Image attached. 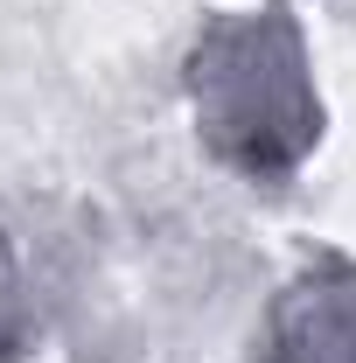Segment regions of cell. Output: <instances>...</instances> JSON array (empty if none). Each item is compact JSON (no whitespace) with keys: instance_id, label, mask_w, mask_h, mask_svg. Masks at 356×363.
I'll return each instance as SVG.
<instances>
[{"instance_id":"obj_1","label":"cell","mask_w":356,"mask_h":363,"mask_svg":"<svg viewBox=\"0 0 356 363\" xmlns=\"http://www.w3.org/2000/svg\"><path fill=\"white\" fill-rule=\"evenodd\" d=\"M189 112L196 140L245 182H287L321 140L308 35L287 0L223 7L189 43Z\"/></svg>"},{"instance_id":"obj_2","label":"cell","mask_w":356,"mask_h":363,"mask_svg":"<svg viewBox=\"0 0 356 363\" xmlns=\"http://www.w3.org/2000/svg\"><path fill=\"white\" fill-rule=\"evenodd\" d=\"M259 363H356V259H314L272 294Z\"/></svg>"},{"instance_id":"obj_3","label":"cell","mask_w":356,"mask_h":363,"mask_svg":"<svg viewBox=\"0 0 356 363\" xmlns=\"http://www.w3.org/2000/svg\"><path fill=\"white\" fill-rule=\"evenodd\" d=\"M35 342V321H28V286H21V259H14V238L0 230V363H21Z\"/></svg>"}]
</instances>
